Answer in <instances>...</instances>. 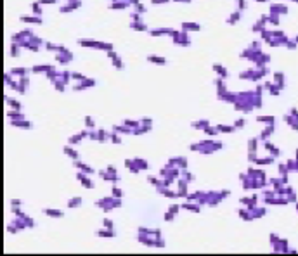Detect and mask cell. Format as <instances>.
<instances>
[{
	"mask_svg": "<svg viewBox=\"0 0 298 256\" xmlns=\"http://www.w3.org/2000/svg\"><path fill=\"white\" fill-rule=\"evenodd\" d=\"M296 42H298V36H296Z\"/></svg>",
	"mask_w": 298,
	"mask_h": 256,
	"instance_id": "6da1fadb",
	"label": "cell"
}]
</instances>
